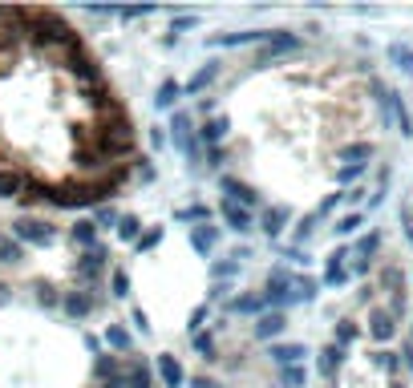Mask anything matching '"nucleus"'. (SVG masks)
<instances>
[{
  "instance_id": "nucleus-1",
  "label": "nucleus",
  "mask_w": 413,
  "mask_h": 388,
  "mask_svg": "<svg viewBox=\"0 0 413 388\" xmlns=\"http://www.w3.org/2000/svg\"><path fill=\"white\" fill-rule=\"evenodd\" d=\"M170 138H175V146H178V154L187 158L190 166H199V134H195V125H190V113H175L170 117Z\"/></svg>"
},
{
  "instance_id": "nucleus-2",
  "label": "nucleus",
  "mask_w": 413,
  "mask_h": 388,
  "mask_svg": "<svg viewBox=\"0 0 413 388\" xmlns=\"http://www.w3.org/2000/svg\"><path fill=\"white\" fill-rule=\"evenodd\" d=\"M13 238L16 243H29V247H49L53 238H57V231L49 223H41V219H21V223H13Z\"/></svg>"
},
{
  "instance_id": "nucleus-3",
  "label": "nucleus",
  "mask_w": 413,
  "mask_h": 388,
  "mask_svg": "<svg viewBox=\"0 0 413 388\" xmlns=\"http://www.w3.org/2000/svg\"><path fill=\"white\" fill-rule=\"evenodd\" d=\"M377 98H381V113L397 122L401 138H413V117H409V110H405V101H401L393 89H381V85H377Z\"/></svg>"
},
{
  "instance_id": "nucleus-4",
  "label": "nucleus",
  "mask_w": 413,
  "mask_h": 388,
  "mask_svg": "<svg viewBox=\"0 0 413 388\" xmlns=\"http://www.w3.org/2000/svg\"><path fill=\"white\" fill-rule=\"evenodd\" d=\"M296 300V276L288 267H275L267 276V303H292Z\"/></svg>"
},
{
  "instance_id": "nucleus-5",
  "label": "nucleus",
  "mask_w": 413,
  "mask_h": 388,
  "mask_svg": "<svg viewBox=\"0 0 413 388\" xmlns=\"http://www.w3.org/2000/svg\"><path fill=\"white\" fill-rule=\"evenodd\" d=\"M219 214H223V223L231 226L235 235H248L251 226H255V214H251V211H243V206H239V202H231V199H223V202H219Z\"/></svg>"
},
{
  "instance_id": "nucleus-6",
  "label": "nucleus",
  "mask_w": 413,
  "mask_h": 388,
  "mask_svg": "<svg viewBox=\"0 0 413 388\" xmlns=\"http://www.w3.org/2000/svg\"><path fill=\"white\" fill-rule=\"evenodd\" d=\"M106 259H110V251L101 247V243L93 251H81V259H77V276L86 279V283H89V279H98L101 271H106Z\"/></svg>"
},
{
  "instance_id": "nucleus-7",
  "label": "nucleus",
  "mask_w": 413,
  "mask_h": 388,
  "mask_svg": "<svg viewBox=\"0 0 413 388\" xmlns=\"http://www.w3.org/2000/svg\"><path fill=\"white\" fill-rule=\"evenodd\" d=\"M377 247H381V235H377V231H369V235H364L361 243H357V255H352V271H357V276H369Z\"/></svg>"
},
{
  "instance_id": "nucleus-8",
  "label": "nucleus",
  "mask_w": 413,
  "mask_h": 388,
  "mask_svg": "<svg viewBox=\"0 0 413 388\" xmlns=\"http://www.w3.org/2000/svg\"><path fill=\"white\" fill-rule=\"evenodd\" d=\"M223 199L239 202L243 211H255V206H260V194H255L248 182H239V178H223Z\"/></svg>"
},
{
  "instance_id": "nucleus-9",
  "label": "nucleus",
  "mask_w": 413,
  "mask_h": 388,
  "mask_svg": "<svg viewBox=\"0 0 413 388\" xmlns=\"http://www.w3.org/2000/svg\"><path fill=\"white\" fill-rule=\"evenodd\" d=\"M296 49H300V37H292V33H272L267 45H263V53H260V65L272 61V57H284V53H296Z\"/></svg>"
},
{
  "instance_id": "nucleus-10",
  "label": "nucleus",
  "mask_w": 413,
  "mask_h": 388,
  "mask_svg": "<svg viewBox=\"0 0 413 388\" xmlns=\"http://www.w3.org/2000/svg\"><path fill=\"white\" fill-rule=\"evenodd\" d=\"M25 187L29 178L13 166H0V199H25Z\"/></svg>"
},
{
  "instance_id": "nucleus-11",
  "label": "nucleus",
  "mask_w": 413,
  "mask_h": 388,
  "mask_svg": "<svg viewBox=\"0 0 413 388\" xmlns=\"http://www.w3.org/2000/svg\"><path fill=\"white\" fill-rule=\"evenodd\" d=\"M272 33H223V37H211V49H235V45H267Z\"/></svg>"
},
{
  "instance_id": "nucleus-12",
  "label": "nucleus",
  "mask_w": 413,
  "mask_h": 388,
  "mask_svg": "<svg viewBox=\"0 0 413 388\" xmlns=\"http://www.w3.org/2000/svg\"><path fill=\"white\" fill-rule=\"evenodd\" d=\"M393 332H397V324H393V312H381V308H373V315H369V336H373L377 344H385V340H393Z\"/></svg>"
},
{
  "instance_id": "nucleus-13",
  "label": "nucleus",
  "mask_w": 413,
  "mask_h": 388,
  "mask_svg": "<svg viewBox=\"0 0 413 388\" xmlns=\"http://www.w3.org/2000/svg\"><path fill=\"white\" fill-rule=\"evenodd\" d=\"M345 259H349V251H345V247H337L332 255H328V267H325V283H328V288H340V283H349Z\"/></svg>"
},
{
  "instance_id": "nucleus-14",
  "label": "nucleus",
  "mask_w": 413,
  "mask_h": 388,
  "mask_svg": "<svg viewBox=\"0 0 413 388\" xmlns=\"http://www.w3.org/2000/svg\"><path fill=\"white\" fill-rule=\"evenodd\" d=\"M61 308H65L69 320H86V315L93 312V295H89V291H69L61 300Z\"/></svg>"
},
{
  "instance_id": "nucleus-15",
  "label": "nucleus",
  "mask_w": 413,
  "mask_h": 388,
  "mask_svg": "<svg viewBox=\"0 0 413 388\" xmlns=\"http://www.w3.org/2000/svg\"><path fill=\"white\" fill-rule=\"evenodd\" d=\"M227 312H235V315H255V320H260V315L267 312V295H235V300L227 303Z\"/></svg>"
},
{
  "instance_id": "nucleus-16",
  "label": "nucleus",
  "mask_w": 413,
  "mask_h": 388,
  "mask_svg": "<svg viewBox=\"0 0 413 388\" xmlns=\"http://www.w3.org/2000/svg\"><path fill=\"white\" fill-rule=\"evenodd\" d=\"M284 327H288L284 312H263L260 320H255V340H275Z\"/></svg>"
},
{
  "instance_id": "nucleus-17",
  "label": "nucleus",
  "mask_w": 413,
  "mask_h": 388,
  "mask_svg": "<svg viewBox=\"0 0 413 388\" xmlns=\"http://www.w3.org/2000/svg\"><path fill=\"white\" fill-rule=\"evenodd\" d=\"M260 226H263V235L267 238H280L284 235V226H288V206H267L263 219H260Z\"/></svg>"
},
{
  "instance_id": "nucleus-18",
  "label": "nucleus",
  "mask_w": 413,
  "mask_h": 388,
  "mask_svg": "<svg viewBox=\"0 0 413 388\" xmlns=\"http://www.w3.org/2000/svg\"><path fill=\"white\" fill-rule=\"evenodd\" d=\"M158 376H163V388H183V380H187V376H183V364L175 360V356H158Z\"/></svg>"
},
{
  "instance_id": "nucleus-19",
  "label": "nucleus",
  "mask_w": 413,
  "mask_h": 388,
  "mask_svg": "<svg viewBox=\"0 0 413 388\" xmlns=\"http://www.w3.org/2000/svg\"><path fill=\"white\" fill-rule=\"evenodd\" d=\"M215 238H219V226H211V223H199V226H190V247L199 251V255H211Z\"/></svg>"
},
{
  "instance_id": "nucleus-20",
  "label": "nucleus",
  "mask_w": 413,
  "mask_h": 388,
  "mask_svg": "<svg viewBox=\"0 0 413 388\" xmlns=\"http://www.w3.org/2000/svg\"><path fill=\"white\" fill-rule=\"evenodd\" d=\"M280 368H288V364H300L308 352H304V344H272V352H267Z\"/></svg>"
},
{
  "instance_id": "nucleus-21",
  "label": "nucleus",
  "mask_w": 413,
  "mask_h": 388,
  "mask_svg": "<svg viewBox=\"0 0 413 388\" xmlns=\"http://www.w3.org/2000/svg\"><path fill=\"white\" fill-rule=\"evenodd\" d=\"M69 238H73L77 247L93 251V247H98V223H89V219H81V223H73V231H69Z\"/></svg>"
},
{
  "instance_id": "nucleus-22",
  "label": "nucleus",
  "mask_w": 413,
  "mask_h": 388,
  "mask_svg": "<svg viewBox=\"0 0 413 388\" xmlns=\"http://www.w3.org/2000/svg\"><path fill=\"white\" fill-rule=\"evenodd\" d=\"M215 77H219V65H215V61H207V65H203V69H199V73H195V77H190V81H187V85H183V89H187L190 98H195V93H203V89L211 85Z\"/></svg>"
},
{
  "instance_id": "nucleus-23",
  "label": "nucleus",
  "mask_w": 413,
  "mask_h": 388,
  "mask_svg": "<svg viewBox=\"0 0 413 388\" xmlns=\"http://www.w3.org/2000/svg\"><path fill=\"white\" fill-rule=\"evenodd\" d=\"M227 130H231V122H227V117H211V122H207V125L199 130V138L215 150V142H223V138H227Z\"/></svg>"
},
{
  "instance_id": "nucleus-24",
  "label": "nucleus",
  "mask_w": 413,
  "mask_h": 388,
  "mask_svg": "<svg viewBox=\"0 0 413 388\" xmlns=\"http://www.w3.org/2000/svg\"><path fill=\"white\" fill-rule=\"evenodd\" d=\"M340 364H345V348H340V344H328V348L320 352V376H337Z\"/></svg>"
},
{
  "instance_id": "nucleus-25",
  "label": "nucleus",
  "mask_w": 413,
  "mask_h": 388,
  "mask_svg": "<svg viewBox=\"0 0 413 388\" xmlns=\"http://www.w3.org/2000/svg\"><path fill=\"white\" fill-rule=\"evenodd\" d=\"M340 158H345V166H364L373 158V146H369V142H352V146L340 150Z\"/></svg>"
},
{
  "instance_id": "nucleus-26",
  "label": "nucleus",
  "mask_w": 413,
  "mask_h": 388,
  "mask_svg": "<svg viewBox=\"0 0 413 388\" xmlns=\"http://www.w3.org/2000/svg\"><path fill=\"white\" fill-rule=\"evenodd\" d=\"M106 344H110L113 352H130V348H134V336H130L122 324H110V327H106Z\"/></svg>"
},
{
  "instance_id": "nucleus-27",
  "label": "nucleus",
  "mask_w": 413,
  "mask_h": 388,
  "mask_svg": "<svg viewBox=\"0 0 413 388\" xmlns=\"http://www.w3.org/2000/svg\"><path fill=\"white\" fill-rule=\"evenodd\" d=\"M25 259V243H16L13 235H0V263H21Z\"/></svg>"
},
{
  "instance_id": "nucleus-28",
  "label": "nucleus",
  "mask_w": 413,
  "mask_h": 388,
  "mask_svg": "<svg viewBox=\"0 0 413 388\" xmlns=\"http://www.w3.org/2000/svg\"><path fill=\"white\" fill-rule=\"evenodd\" d=\"M93 376H98L101 384L122 380V376H118V360H113V356H98V360H93Z\"/></svg>"
},
{
  "instance_id": "nucleus-29",
  "label": "nucleus",
  "mask_w": 413,
  "mask_h": 388,
  "mask_svg": "<svg viewBox=\"0 0 413 388\" xmlns=\"http://www.w3.org/2000/svg\"><path fill=\"white\" fill-rule=\"evenodd\" d=\"M389 61L397 65L405 77H413V49L409 45H389Z\"/></svg>"
},
{
  "instance_id": "nucleus-30",
  "label": "nucleus",
  "mask_w": 413,
  "mask_h": 388,
  "mask_svg": "<svg viewBox=\"0 0 413 388\" xmlns=\"http://www.w3.org/2000/svg\"><path fill=\"white\" fill-rule=\"evenodd\" d=\"M142 235H146V231H142V223H138L134 214H122V223H118V238L138 247V238H142Z\"/></svg>"
},
{
  "instance_id": "nucleus-31",
  "label": "nucleus",
  "mask_w": 413,
  "mask_h": 388,
  "mask_svg": "<svg viewBox=\"0 0 413 388\" xmlns=\"http://www.w3.org/2000/svg\"><path fill=\"white\" fill-rule=\"evenodd\" d=\"M304 380H308V376H304L300 364H288V368H280V384H284V388H304Z\"/></svg>"
},
{
  "instance_id": "nucleus-32",
  "label": "nucleus",
  "mask_w": 413,
  "mask_h": 388,
  "mask_svg": "<svg viewBox=\"0 0 413 388\" xmlns=\"http://www.w3.org/2000/svg\"><path fill=\"white\" fill-rule=\"evenodd\" d=\"M178 93H183V85H175V81H163V89H158V110H170V105H175L178 101Z\"/></svg>"
},
{
  "instance_id": "nucleus-33",
  "label": "nucleus",
  "mask_w": 413,
  "mask_h": 388,
  "mask_svg": "<svg viewBox=\"0 0 413 388\" xmlns=\"http://www.w3.org/2000/svg\"><path fill=\"white\" fill-rule=\"evenodd\" d=\"M361 223H364V214H357V211L345 214V219L337 223V235H340V238H345V235H357V226H361Z\"/></svg>"
},
{
  "instance_id": "nucleus-34",
  "label": "nucleus",
  "mask_w": 413,
  "mask_h": 388,
  "mask_svg": "<svg viewBox=\"0 0 413 388\" xmlns=\"http://www.w3.org/2000/svg\"><path fill=\"white\" fill-rule=\"evenodd\" d=\"M352 340H357V324H352V320H340L337 324V344L340 348H349Z\"/></svg>"
},
{
  "instance_id": "nucleus-35",
  "label": "nucleus",
  "mask_w": 413,
  "mask_h": 388,
  "mask_svg": "<svg viewBox=\"0 0 413 388\" xmlns=\"http://www.w3.org/2000/svg\"><path fill=\"white\" fill-rule=\"evenodd\" d=\"M312 295H316V279L296 276V300H312Z\"/></svg>"
},
{
  "instance_id": "nucleus-36",
  "label": "nucleus",
  "mask_w": 413,
  "mask_h": 388,
  "mask_svg": "<svg viewBox=\"0 0 413 388\" xmlns=\"http://www.w3.org/2000/svg\"><path fill=\"white\" fill-rule=\"evenodd\" d=\"M163 243V226H154V231H146V235L138 238V251H154Z\"/></svg>"
},
{
  "instance_id": "nucleus-37",
  "label": "nucleus",
  "mask_w": 413,
  "mask_h": 388,
  "mask_svg": "<svg viewBox=\"0 0 413 388\" xmlns=\"http://www.w3.org/2000/svg\"><path fill=\"white\" fill-rule=\"evenodd\" d=\"M361 174H364V166H340V170H337V182H340V187H349V182H357Z\"/></svg>"
},
{
  "instance_id": "nucleus-38",
  "label": "nucleus",
  "mask_w": 413,
  "mask_h": 388,
  "mask_svg": "<svg viewBox=\"0 0 413 388\" xmlns=\"http://www.w3.org/2000/svg\"><path fill=\"white\" fill-rule=\"evenodd\" d=\"M113 295H118V300L130 295V276H126V271H113Z\"/></svg>"
},
{
  "instance_id": "nucleus-39",
  "label": "nucleus",
  "mask_w": 413,
  "mask_h": 388,
  "mask_svg": "<svg viewBox=\"0 0 413 388\" xmlns=\"http://www.w3.org/2000/svg\"><path fill=\"white\" fill-rule=\"evenodd\" d=\"M373 364L385 368V372H393V368H397V356H393V352H373Z\"/></svg>"
},
{
  "instance_id": "nucleus-40",
  "label": "nucleus",
  "mask_w": 413,
  "mask_h": 388,
  "mask_svg": "<svg viewBox=\"0 0 413 388\" xmlns=\"http://www.w3.org/2000/svg\"><path fill=\"white\" fill-rule=\"evenodd\" d=\"M93 223H98V226H113V231H118V223H122V219H118V214H113L110 206H101V211H98V219H93Z\"/></svg>"
},
{
  "instance_id": "nucleus-41",
  "label": "nucleus",
  "mask_w": 413,
  "mask_h": 388,
  "mask_svg": "<svg viewBox=\"0 0 413 388\" xmlns=\"http://www.w3.org/2000/svg\"><path fill=\"white\" fill-rule=\"evenodd\" d=\"M316 219H320V214H308V219H304V223L300 226H296V243H304V238H308V235H312V223H316Z\"/></svg>"
},
{
  "instance_id": "nucleus-42",
  "label": "nucleus",
  "mask_w": 413,
  "mask_h": 388,
  "mask_svg": "<svg viewBox=\"0 0 413 388\" xmlns=\"http://www.w3.org/2000/svg\"><path fill=\"white\" fill-rule=\"evenodd\" d=\"M211 276H215V279H223V276H235V259H227V263H215V267H211Z\"/></svg>"
},
{
  "instance_id": "nucleus-43",
  "label": "nucleus",
  "mask_w": 413,
  "mask_h": 388,
  "mask_svg": "<svg viewBox=\"0 0 413 388\" xmlns=\"http://www.w3.org/2000/svg\"><path fill=\"white\" fill-rule=\"evenodd\" d=\"M195 348H199L203 356H207V360H211V352H215V340H211V336H199V340H195Z\"/></svg>"
},
{
  "instance_id": "nucleus-44",
  "label": "nucleus",
  "mask_w": 413,
  "mask_h": 388,
  "mask_svg": "<svg viewBox=\"0 0 413 388\" xmlns=\"http://www.w3.org/2000/svg\"><path fill=\"white\" fill-rule=\"evenodd\" d=\"M340 199H345V190H340V194H328V199L320 202V211H316V214H328V211H332V206H337Z\"/></svg>"
},
{
  "instance_id": "nucleus-45",
  "label": "nucleus",
  "mask_w": 413,
  "mask_h": 388,
  "mask_svg": "<svg viewBox=\"0 0 413 388\" xmlns=\"http://www.w3.org/2000/svg\"><path fill=\"white\" fill-rule=\"evenodd\" d=\"M37 291H41L37 300H41V303H45V308H53V303H57V295H53V288H45V283H41V288H37Z\"/></svg>"
},
{
  "instance_id": "nucleus-46",
  "label": "nucleus",
  "mask_w": 413,
  "mask_h": 388,
  "mask_svg": "<svg viewBox=\"0 0 413 388\" xmlns=\"http://www.w3.org/2000/svg\"><path fill=\"white\" fill-rule=\"evenodd\" d=\"M146 13H151V9H122L118 16H122V21H138V16H146Z\"/></svg>"
},
{
  "instance_id": "nucleus-47",
  "label": "nucleus",
  "mask_w": 413,
  "mask_h": 388,
  "mask_svg": "<svg viewBox=\"0 0 413 388\" xmlns=\"http://www.w3.org/2000/svg\"><path fill=\"white\" fill-rule=\"evenodd\" d=\"M401 219H405V235H409V243H413V206H405V211H401Z\"/></svg>"
},
{
  "instance_id": "nucleus-48",
  "label": "nucleus",
  "mask_w": 413,
  "mask_h": 388,
  "mask_svg": "<svg viewBox=\"0 0 413 388\" xmlns=\"http://www.w3.org/2000/svg\"><path fill=\"white\" fill-rule=\"evenodd\" d=\"M203 315H207V308H195V312H190V324H187V327H190V332H195V327H199V324H203Z\"/></svg>"
},
{
  "instance_id": "nucleus-49",
  "label": "nucleus",
  "mask_w": 413,
  "mask_h": 388,
  "mask_svg": "<svg viewBox=\"0 0 413 388\" xmlns=\"http://www.w3.org/2000/svg\"><path fill=\"white\" fill-rule=\"evenodd\" d=\"M195 25V16H175V33H183V28Z\"/></svg>"
},
{
  "instance_id": "nucleus-50",
  "label": "nucleus",
  "mask_w": 413,
  "mask_h": 388,
  "mask_svg": "<svg viewBox=\"0 0 413 388\" xmlns=\"http://www.w3.org/2000/svg\"><path fill=\"white\" fill-rule=\"evenodd\" d=\"M190 384H195V388H215L211 380H207V376H195V380H190Z\"/></svg>"
},
{
  "instance_id": "nucleus-51",
  "label": "nucleus",
  "mask_w": 413,
  "mask_h": 388,
  "mask_svg": "<svg viewBox=\"0 0 413 388\" xmlns=\"http://www.w3.org/2000/svg\"><path fill=\"white\" fill-rule=\"evenodd\" d=\"M405 364H409V368H413V344H409V348H405Z\"/></svg>"
},
{
  "instance_id": "nucleus-52",
  "label": "nucleus",
  "mask_w": 413,
  "mask_h": 388,
  "mask_svg": "<svg viewBox=\"0 0 413 388\" xmlns=\"http://www.w3.org/2000/svg\"><path fill=\"white\" fill-rule=\"evenodd\" d=\"M126 384V380H113V384H101V388H122Z\"/></svg>"
},
{
  "instance_id": "nucleus-53",
  "label": "nucleus",
  "mask_w": 413,
  "mask_h": 388,
  "mask_svg": "<svg viewBox=\"0 0 413 388\" xmlns=\"http://www.w3.org/2000/svg\"><path fill=\"white\" fill-rule=\"evenodd\" d=\"M389 388H401V384H389Z\"/></svg>"
}]
</instances>
